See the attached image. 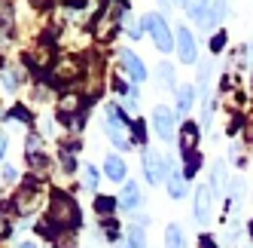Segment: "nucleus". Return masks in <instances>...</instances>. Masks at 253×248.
<instances>
[{
    "label": "nucleus",
    "mask_w": 253,
    "mask_h": 248,
    "mask_svg": "<svg viewBox=\"0 0 253 248\" xmlns=\"http://www.w3.org/2000/svg\"><path fill=\"white\" fill-rule=\"evenodd\" d=\"M80 224V208L77 202L64 196V193H55L49 202V211H46V221L40 224V233L49 236V239H55L58 236V230H70V227H77Z\"/></svg>",
    "instance_id": "1"
},
{
    "label": "nucleus",
    "mask_w": 253,
    "mask_h": 248,
    "mask_svg": "<svg viewBox=\"0 0 253 248\" xmlns=\"http://www.w3.org/2000/svg\"><path fill=\"white\" fill-rule=\"evenodd\" d=\"M125 19V6L119 3V0H107L101 15L95 19V37L98 40H110L113 34L119 31V22Z\"/></svg>",
    "instance_id": "2"
},
{
    "label": "nucleus",
    "mask_w": 253,
    "mask_h": 248,
    "mask_svg": "<svg viewBox=\"0 0 253 248\" xmlns=\"http://www.w3.org/2000/svg\"><path fill=\"white\" fill-rule=\"evenodd\" d=\"M143 28H147V31L153 34V40H156V46H159L162 52H171L174 37H171V31H168L165 15H162V12H150L147 19H143Z\"/></svg>",
    "instance_id": "3"
},
{
    "label": "nucleus",
    "mask_w": 253,
    "mask_h": 248,
    "mask_svg": "<svg viewBox=\"0 0 253 248\" xmlns=\"http://www.w3.org/2000/svg\"><path fill=\"white\" fill-rule=\"evenodd\" d=\"M37 205H40V187L37 184H25L19 190V196H15V211H19V215H31Z\"/></svg>",
    "instance_id": "4"
},
{
    "label": "nucleus",
    "mask_w": 253,
    "mask_h": 248,
    "mask_svg": "<svg viewBox=\"0 0 253 248\" xmlns=\"http://www.w3.org/2000/svg\"><path fill=\"white\" fill-rule=\"evenodd\" d=\"M143 156H147V159H143V169H147V181L150 184H159L162 181V172H168V159H162L156 150H143Z\"/></svg>",
    "instance_id": "5"
},
{
    "label": "nucleus",
    "mask_w": 253,
    "mask_h": 248,
    "mask_svg": "<svg viewBox=\"0 0 253 248\" xmlns=\"http://www.w3.org/2000/svg\"><path fill=\"white\" fill-rule=\"evenodd\" d=\"M153 123H156V132H159L162 141L174 138V117H171L168 108H156V111H153Z\"/></svg>",
    "instance_id": "6"
},
{
    "label": "nucleus",
    "mask_w": 253,
    "mask_h": 248,
    "mask_svg": "<svg viewBox=\"0 0 253 248\" xmlns=\"http://www.w3.org/2000/svg\"><path fill=\"white\" fill-rule=\"evenodd\" d=\"M177 49H180V59H183L186 64H192V62L198 59V52H195V40H192L189 28H180V31H177Z\"/></svg>",
    "instance_id": "7"
},
{
    "label": "nucleus",
    "mask_w": 253,
    "mask_h": 248,
    "mask_svg": "<svg viewBox=\"0 0 253 248\" xmlns=\"http://www.w3.org/2000/svg\"><path fill=\"white\" fill-rule=\"evenodd\" d=\"M119 59H122V64H125V70H128V74L137 80V83H143L147 80V67L140 64V59L134 56L131 49H119Z\"/></svg>",
    "instance_id": "8"
},
{
    "label": "nucleus",
    "mask_w": 253,
    "mask_h": 248,
    "mask_svg": "<svg viewBox=\"0 0 253 248\" xmlns=\"http://www.w3.org/2000/svg\"><path fill=\"white\" fill-rule=\"evenodd\" d=\"M195 221L198 224L211 221V187H198L195 193Z\"/></svg>",
    "instance_id": "9"
},
{
    "label": "nucleus",
    "mask_w": 253,
    "mask_h": 248,
    "mask_svg": "<svg viewBox=\"0 0 253 248\" xmlns=\"http://www.w3.org/2000/svg\"><path fill=\"white\" fill-rule=\"evenodd\" d=\"M189 15H192V22L198 28H208L211 25V6H208V0H189Z\"/></svg>",
    "instance_id": "10"
},
{
    "label": "nucleus",
    "mask_w": 253,
    "mask_h": 248,
    "mask_svg": "<svg viewBox=\"0 0 253 248\" xmlns=\"http://www.w3.org/2000/svg\"><path fill=\"white\" fill-rule=\"evenodd\" d=\"M137 202H140V190H137V184H134V181H125L122 196H119V208H122V211H134Z\"/></svg>",
    "instance_id": "11"
},
{
    "label": "nucleus",
    "mask_w": 253,
    "mask_h": 248,
    "mask_svg": "<svg viewBox=\"0 0 253 248\" xmlns=\"http://www.w3.org/2000/svg\"><path fill=\"white\" fill-rule=\"evenodd\" d=\"M80 74V64L74 62V59H61L55 67H52V77H55L58 83H64V80H74Z\"/></svg>",
    "instance_id": "12"
},
{
    "label": "nucleus",
    "mask_w": 253,
    "mask_h": 248,
    "mask_svg": "<svg viewBox=\"0 0 253 248\" xmlns=\"http://www.w3.org/2000/svg\"><path fill=\"white\" fill-rule=\"evenodd\" d=\"M195 144H198V126L195 123H186L183 132H180V147H183V153H195Z\"/></svg>",
    "instance_id": "13"
},
{
    "label": "nucleus",
    "mask_w": 253,
    "mask_h": 248,
    "mask_svg": "<svg viewBox=\"0 0 253 248\" xmlns=\"http://www.w3.org/2000/svg\"><path fill=\"white\" fill-rule=\"evenodd\" d=\"M49 59H52L49 43H40L37 49H31V52H28V62H31V64H37V67H46V64H49Z\"/></svg>",
    "instance_id": "14"
},
{
    "label": "nucleus",
    "mask_w": 253,
    "mask_h": 248,
    "mask_svg": "<svg viewBox=\"0 0 253 248\" xmlns=\"http://www.w3.org/2000/svg\"><path fill=\"white\" fill-rule=\"evenodd\" d=\"M192 101H195V89H192V83H189V86H183V89H180V98H177V114H180V117H186V114H189V108H192Z\"/></svg>",
    "instance_id": "15"
},
{
    "label": "nucleus",
    "mask_w": 253,
    "mask_h": 248,
    "mask_svg": "<svg viewBox=\"0 0 253 248\" xmlns=\"http://www.w3.org/2000/svg\"><path fill=\"white\" fill-rule=\"evenodd\" d=\"M165 248H186V242H183V230H180L177 224L168 227V233H165Z\"/></svg>",
    "instance_id": "16"
},
{
    "label": "nucleus",
    "mask_w": 253,
    "mask_h": 248,
    "mask_svg": "<svg viewBox=\"0 0 253 248\" xmlns=\"http://www.w3.org/2000/svg\"><path fill=\"white\" fill-rule=\"evenodd\" d=\"M107 175H110L113 181H122L125 178V163L119 156H107Z\"/></svg>",
    "instance_id": "17"
},
{
    "label": "nucleus",
    "mask_w": 253,
    "mask_h": 248,
    "mask_svg": "<svg viewBox=\"0 0 253 248\" xmlns=\"http://www.w3.org/2000/svg\"><path fill=\"white\" fill-rule=\"evenodd\" d=\"M168 193H171L174 199H180V196L186 193V184H183V175H180V172H171V178H168Z\"/></svg>",
    "instance_id": "18"
},
{
    "label": "nucleus",
    "mask_w": 253,
    "mask_h": 248,
    "mask_svg": "<svg viewBox=\"0 0 253 248\" xmlns=\"http://www.w3.org/2000/svg\"><path fill=\"white\" fill-rule=\"evenodd\" d=\"M226 9H229L226 0H213V6H211V22H223L226 15H229Z\"/></svg>",
    "instance_id": "19"
},
{
    "label": "nucleus",
    "mask_w": 253,
    "mask_h": 248,
    "mask_svg": "<svg viewBox=\"0 0 253 248\" xmlns=\"http://www.w3.org/2000/svg\"><path fill=\"white\" fill-rule=\"evenodd\" d=\"M211 181H213V190H216V193L226 187V166H223V163H216V169H213V175H211Z\"/></svg>",
    "instance_id": "20"
},
{
    "label": "nucleus",
    "mask_w": 253,
    "mask_h": 248,
    "mask_svg": "<svg viewBox=\"0 0 253 248\" xmlns=\"http://www.w3.org/2000/svg\"><path fill=\"white\" fill-rule=\"evenodd\" d=\"M128 242H131V248H143V227L140 224L128 227Z\"/></svg>",
    "instance_id": "21"
},
{
    "label": "nucleus",
    "mask_w": 253,
    "mask_h": 248,
    "mask_svg": "<svg viewBox=\"0 0 253 248\" xmlns=\"http://www.w3.org/2000/svg\"><path fill=\"white\" fill-rule=\"evenodd\" d=\"M116 205H119V202H116V199H110V196H98V199H95V208L101 211V215H110Z\"/></svg>",
    "instance_id": "22"
},
{
    "label": "nucleus",
    "mask_w": 253,
    "mask_h": 248,
    "mask_svg": "<svg viewBox=\"0 0 253 248\" xmlns=\"http://www.w3.org/2000/svg\"><path fill=\"white\" fill-rule=\"evenodd\" d=\"M55 248H77V239H74V233H58L55 239Z\"/></svg>",
    "instance_id": "23"
},
{
    "label": "nucleus",
    "mask_w": 253,
    "mask_h": 248,
    "mask_svg": "<svg viewBox=\"0 0 253 248\" xmlns=\"http://www.w3.org/2000/svg\"><path fill=\"white\" fill-rule=\"evenodd\" d=\"M159 77H162V83H165L168 89H171V83H174V70H171L168 62H162V64H159Z\"/></svg>",
    "instance_id": "24"
},
{
    "label": "nucleus",
    "mask_w": 253,
    "mask_h": 248,
    "mask_svg": "<svg viewBox=\"0 0 253 248\" xmlns=\"http://www.w3.org/2000/svg\"><path fill=\"white\" fill-rule=\"evenodd\" d=\"M198 166H202V156H198V153H189V156H186V175H195Z\"/></svg>",
    "instance_id": "25"
},
{
    "label": "nucleus",
    "mask_w": 253,
    "mask_h": 248,
    "mask_svg": "<svg viewBox=\"0 0 253 248\" xmlns=\"http://www.w3.org/2000/svg\"><path fill=\"white\" fill-rule=\"evenodd\" d=\"M223 46H226V34L220 31V34H216V37H211V49H213V52H220Z\"/></svg>",
    "instance_id": "26"
},
{
    "label": "nucleus",
    "mask_w": 253,
    "mask_h": 248,
    "mask_svg": "<svg viewBox=\"0 0 253 248\" xmlns=\"http://www.w3.org/2000/svg\"><path fill=\"white\" fill-rule=\"evenodd\" d=\"M9 236V218H6V211H0V239H6Z\"/></svg>",
    "instance_id": "27"
},
{
    "label": "nucleus",
    "mask_w": 253,
    "mask_h": 248,
    "mask_svg": "<svg viewBox=\"0 0 253 248\" xmlns=\"http://www.w3.org/2000/svg\"><path fill=\"white\" fill-rule=\"evenodd\" d=\"M104 233H107V239H116V236H119V230H116L113 221H107V224H104Z\"/></svg>",
    "instance_id": "28"
},
{
    "label": "nucleus",
    "mask_w": 253,
    "mask_h": 248,
    "mask_svg": "<svg viewBox=\"0 0 253 248\" xmlns=\"http://www.w3.org/2000/svg\"><path fill=\"white\" fill-rule=\"evenodd\" d=\"M85 178H88V184H98V169L88 166V169H85Z\"/></svg>",
    "instance_id": "29"
},
{
    "label": "nucleus",
    "mask_w": 253,
    "mask_h": 248,
    "mask_svg": "<svg viewBox=\"0 0 253 248\" xmlns=\"http://www.w3.org/2000/svg\"><path fill=\"white\" fill-rule=\"evenodd\" d=\"M113 89L122 95V92H128V86H125V80H119V77H116V80H113Z\"/></svg>",
    "instance_id": "30"
},
{
    "label": "nucleus",
    "mask_w": 253,
    "mask_h": 248,
    "mask_svg": "<svg viewBox=\"0 0 253 248\" xmlns=\"http://www.w3.org/2000/svg\"><path fill=\"white\" fill-rule=\"evenodd\" d=\"M3 153H6V138L0 135V159H3Z\"/></svg>",
    "instance_id": "31"
},
{
    "label": "nucleus",
    "mask_w": 253,
    "mask_h": 248,
    "mask_svg": "<svg viewBox=\"0 0 253 248\" xmlns=\"http://www.w3.org/2000/svg\"><path fill=\"white\" fill-rule=\"evenodd\" d=\"M49 3H52V0H34V6H40V9H43V6H49Z\"/></svg>",
    "instance_id": "32"
},
{
    "label": "nucleus",
    "mask_w": 253,
    "mask_h": 248,
    "mask_svg": "<svg viewBox=\"0 0 253 248\" xmlns=\"http://www.w3.org/2000/svg\"><path fill=\"white\" fill-rule=\"evenodd\" d=\"M159 6L165 9V12H171V6H168V0H159Z\"/></svg>",
    "instance_id": "33"
},
{
    "label": "nucleus",
    "mask_w": 253,
    "mask_h": 248,
    "mask_svg": "<svg viewBox=\"0 0 253 248\" xmlns=\"http://www.w3.org/2000/svg\"><path fill=\"white\" fill-rule=\"evenodd\" d=\"M202 248H213V242H211V239L205 236V239H202Z\"/></svg>",
    "instance_id": "34"
},
{
    "label": "nucleus",
    "mask_w": 253,
    "mask_h": 248,
    "mask_svg": "<svg viewBox=\"0 0 253 248\" xmlns=\"http://www.w3.org/2000/svg\"><path fill=\"white\" fill-rule=\"evenodd\" d=\"M67 3H70V6H83V3H85V0H67Z\"/></svg>",
    "instance_id": "35"
},
{
    "label": "nucleus",
    "mask_w": 253,
    "mask_h": 248,
    "mask_svg": "<svg viewBox=\"0 0 253 248\" xmlns=\"http://www.w3.org/2000/svg\"><path fill=\"white\" fill-rule=\"evenodd\" d=\"M19 248H37V242H22Z\"/></svg>",
    "instance_id": "36"
},
{
    "label": "nucleus",
    "mask_w": 253,
    "mask_h": 248,
    "mask_svg": "<svg viewBox=\"0 0 253 248\" xmlns=\"http://www.w3.org/2000/svg\"><path fill=\"white\" fill-rule=\"evenodd\" d=\"M180 3H183V0H180ZM186 3H189V0H186Z\"/></svg>",
    "instance_id": "37"
},
{
    "label": "nucleus",
    "mask_w": 253,
    "mask_h": 248,
    "mask_svg": "<svg viewBox=\"0 0 253 248\" xmlns=\"http://www.w3.org/2000/svg\"><path fill=\"white\" fill-rule=\"evenodd\" d=\"M119 248H125V245H119Z\"/></svg>",
    "instance_id": "38"
}]
</instances>
